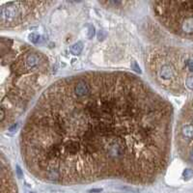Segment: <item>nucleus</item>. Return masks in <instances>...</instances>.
<instances>
[{"mask_svg": "<svg viewBox=\"0 0 193 193\" xmlns=\"http://www.w3.org/2000/svg\"><path fill=\"white\" fill-rule=\"evenodd\" d=\"M148 68L155 82L167 91L193 92V49L154 50L148 59Z\"/></svg>", "mask_w": 193, "mask_h": 193, "instance_id": "nucleus-3", "label": "nucleus"}, {"mask_svg": "<svg viewBox=\"0 0 193 193\" xmlns=\"http://www.w3.org/2000/svg\"><path fill=\"white\" fill-rule=\"evenodd\" d=\"M175 145L182 158L193 165V97L180 112L176 124Z\"/></svg>", "mask_w": 193, "mask_h": 193, "instance_id": "nucleus-6", "label": "nucleus"}, {"mask_svg": "<svg viewBox=\"0 0 193 193\" xmlns=\"http://www.w3.org/2000/svg\"><path fill=\"white\" fill-rule=\"evenodd\" d=\"M152 13L175 37L193 42V1H152Z\"/></svg>", "mask_w": 193, "mask_h": 193, "instance_id": "nucleus-4", "label": "nucleus"}, {"mask_svg": "<svg viewBox=\"0 0 193 193\" xmlns=\"http://www.w3.org/2000/svg\"><path fill=\"white\" fill-rule=\"evenodd\" d=\"M172 126V105L142 79L87 72L45 90L25 120L19 147L28 170L45 182L150 184L167 167Z\"/></svg>", "mask_w": 193, "mask_h": 193, "instance_id": "nucleus-1", "label": "nucleus"}, {"mask_svg": "<svg viewBox=\"0 0 193 193\" xmlns=\"http://www.w3.org/2000/svg\"><path fill=\"white\" fill-rule=\"evenodd\" d=\"M1 128L9 126L25 110L49 75L44 53L10 38H2Z\"/></svg>", "mask_w": 193, "mask_h": 193, "instance_id": "nucleus-2", "label": "nucleus"}, {"mask_svg": "<svg viewBox=\"0 0 193 193\" xmlns=\"http://www.w3.org/2000/svg\"><path fill=\"white\" fill-rule=\"evenodd\" d=\"M53 4L49 1H16L1 4L0 26L2 29L18 28L39 18Z\"/></svg>", "mask_w": 193, "mask_h": 193, "instance_id": "nucleus-5", "label": "nucleus"}, {"mask_svg": "<svg viewBox=\"0 0 193 193\" xmlns=\"http://www.w3.org/2000/svg\"><path fill=\"white\" fill-rule=\"evenodd\" d=\"M82 50V44L81 43H77V44L74 45L71 48V52L74 53V54H79Z\"/></svg>", "mask_w": 193, "mask_h": 193, "instance_id": "nucleus-8", "label": "nucleus"}, {"mask_svg": "<svg viewBox=\"0 0 193 193\" xmlns=\"http://www.w3.org/2000/svg\"><path fill=\"white\" fill-rule=\"evenodd\" d=\"M1 184L2 193H16V184L13 179L9 164L5 161L4 155H1Z\"/></svg>", "mask_w": 193, "mask_h": 193, "instance_id": "nucleus-7", "label": "nucleus"}]
</instances>
